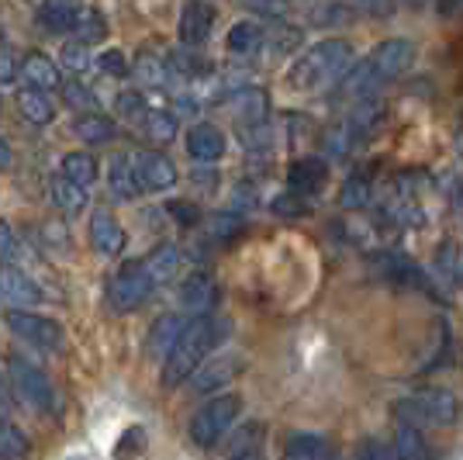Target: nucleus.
Wrapping results in <instances>:
<instances>
[{
    "instance_id": "obj_1",
    "label": "nucleus",
    "mask_w": 463,
    "mask_h": 460,
    "mask_svg": "<svg viewBox=\"0 0 463 460\" xmlns=\"http://www.w3.org/2000/svg\"><path fill=\"white\" fill-rule=\"evenodd\" d=\"M415 56H419L415 42L408 39L381 42L364 62L349 66L346 73L335 80V101H364V97H373L391 80L405 77L408 70L415 66Z\"/></svg>"
},
{
    "instance_id": "obj_2",
    "label": "nucleus",
    "mask_w": 463,
    "mask_h": 460,
    "mask_svg": "<svg viewBox=\"0 0 463 460\" xmlns=\"http://www.w3.org/2000/svg\"><path fill=\"white\" fill-rule=\"evenodd\" d=\"M232 336V319H218V315H197L191 319L174 350L163 360V388H176V384L191 381L194 370L208 360V353L218 350Z\"/></svg>"
},
{
    "instance_id": "obj_3",
    "label": "nucleus",
    "mask_w": 463,
    "mask_h": 460,
    "mask_svg": "<svg viewBox=\"0 0 463 460\" xmlns=\"http://www.w3.org/2000/svg\"><path fill=\"white\" fill-rule=\"evenodd\" d=\"M353 66V45L346 39H328L305 49V56L290 66L294 91H326Z\"/></svg>"
},
{
    "instance_id": "obj_4",
    "label": "nucleus",
    "mask_w": 463,
    "mask_h": 460,
    "mask_svg": "<svg viewBox=\"0 0 463 460\" xmlns=\"http://www.w3.org/2000/svg\"><path fill=\"white\" fill-rule=\"evenodd\" d=\"M381 118H384V108H381V101H373V97H364V101H356V108L349 111L339 125H332L326 135V149L332 159H346L360 149V142L370 139V135L377 132V125H381Z\"/></svg>"
},
{
    "instance_id": "obj_5",
    "label": "nucleus",
    "mask_w": 463,
    "mask_h": 460,
    "mask_svg": "<svg viewBox=\"0 0 463 460\" xmlns=\"http://www.w3.org/2000/svg\"><path fill=\"white\" fill-rule=\"evenodd\" d=\"M394 416H398V422H408L415 429L449 426L460 416V402L446 388H425V391H415V395H408V398L394 405Z\"/></svg>"
},
{
    "instance_id": "obj_6",
    "label": "nucleus",
    "mask_w": 463,
    "mask_h": 460,
    "mask_svg": "<svg viewBox=\"0 0 463 460\" xmlns=\"http://www.w3.org/2000/svg\"><path fill=\"white\" fill-rule=\"evenodd\" d=\"M7 384H11L14 398L24 402L28 408H35V412H52V402H56L52 381H49L45 370H42L39 364H32L28 357L14 353V357L7 360Z\"/></svg>"
},
{
    "instance_id": "obj_7",
    "label": "nucleus",
    "mask_w": 463,
    "mask_h": 460,
    "mask_svg": "<svg viewBox=\"0 0 463 460\" xmlns=\"http://www.w3.org/2000/svg\"><path fill=\"white\" fill-rule=\"evenodd\" d=\"M239 412H242V395H218L208 405H201L197 416L191 419V443L208 450L218 440H225L232 422L239 419Z\"/></svg>"
},
{
    "instance_id": "obj_8",
    "label": "nucleus",
    "mask_w": 463,
    "mask_h": 460,
    "mask_svg": "<svg viewBox=\"0 0 463 460\" xmlns=\"http://www.w3.org/2000/svg\"><path fill=\"white\" fill-rule=\"evenodd\" d=\"M156 288V277L149 273L146 260H128L121 264L115 277H111V288H108V305L115 311H132L138 308Z\"/></svg>"
},
{
    "instance_id": "obj_9",
    "label": "nucleus",
    "mask_w": 463,
    "mask_h": 460,
    "mask_svg": "<svg viewBox=\"0 0 463 460\" xmlns=\"http://www.w3.org/2000/svg\"><path fill=\"white\" fill-rule=\"evenodd\" d=\"M4 322L11 326V332L24 340V343L39 346V350H62L66 346V332L59 326L56 319H45L39 311H32V308H11L7 315H4Z\"/></svg>"
},
{
    "instance_id": "obj_10",
    "label": "nucleus",
    "mask_w": 463,
    "mask_h": 460,
    "mask_svg": "<svg viewBox=\"0 0 463 460\" xmlns=\"http://www.w3.org/2000/svg\"><path fill=\"white\" fill-rule=\"evenodd\" d=\"M132 167H136V180L142 191H153V194H163L176 187V167L174 159L166 153H159V149H142V153L132 156Z\"/></svg>"
},
{
    "instance_id": "obj_11",
    "label": "nucleus",
    "mask_w": 463,
    "mask_h": 460,
    "mask_svg": "<svg viewBox=\"0 0 463 460\" xmlns=\"http://www.w3.org/2000/svg\"><path fill=\"white\" fill-rule=\"evenodd\" d=\"M218 298H222V291L214 284L212 273H201V270H194L184 277V284H180V308L197 319V315H212L214 305H218Z\"/></svg>"
},
{
    "instance_id": "obj_12",
    "label": "nucleus",
    "mask_w": 463,
    "mask_h": 460,
    "mask_svg": "<svg viewBox=\"0 0 463 460\" xmlns=\"http://www.w3.org/2000/svg\"><path fill=\"white\" fill-rule=\"evenodd\" d=\"M242 367H246V360L239 357V353H222L218 360H212V364H201L197 370H194V391L197 395H214V391H222L229 381H235L239 374H242Z\"/></svg>"
},
{
    "instance_id": "obj_13",
    "label": "nucleus",
    "mask_w": 463,
    "mask_h": 460,
    "mask_svg": "<svg viewBox=\"0 0 463 460\" xmlns=\"http://www.w3.org/2000/svg\"><path fill=\"white\" fill-rule=\"evenodd\" d=\"M214 28V7L208 0H187L180 11V42L184 45H204Z\"/></svg>"
},
{
    "instance_id": "obj_14",
    "label": "nucleus",
    "mask_w": 463,
    "mask_h": 460,
    "mask_svg": "<svg viewBox=\"0 0 463 460\" xmlns=\"http://www.w3.org/2000/svg\"><path fill=\"white\" fill-rule=\"evenodd\" d=\"M90 243H94V250L100 253V256H118V253L125 250L128 235H125L121 222H118L111 211L97 208L94 215H90Z\"/></svg>"
},
{
    "instance_id": "obj_15",
    "label": "nucleus",
    "mask_w": 463,
    "mask_h": 460,
    "mask_svg": "<svg viewBox=\"0 0 463 460\" xmlns=\"http://www.w3.org/2000/svg\"><path fill=\"white\" fill-rule=\"evenodd\" d=\"M229 108L242 129L246 125H260L270 115V94L263 87H242V91L229 94Z\"/></svg>"
},
{
    "instance_id": "obj_16",
    "label": "nucleus",
    "mask_w": 463,
    "mask_h": 460,
    "mask_svg": "<svg viewBox=\"0 0 463 460\" xmlns=\"http://www.w3.org/2000/svg\"><path fill=\"white\" fill-rule=\"evenodd\" d=\"M0 294L11 298V302H18L21 308H32L39 305V302H45L39 284L24 270L14 267V264H0Z\"/></svg>"
},
{
    "instance_id": "obj_17",
    "label": "nucleus",
    "mask_w": 463,
    "mask_h": 460,
    "mask_svg": "<svg viewBox=\"0 0 463 460\" xmlns=\"http://www.w3.org/2000/svg\"><path fill=\"white\" fill-rule=\"evenodd\" d=\"M187 153L197 163H218L222 153H225V135H222V129L212 125V121L191 125V132H187Z\"/></svg>"
},
{
    "instance_id": "obj_18",
    "label": "nucleus",
    "mask_w": 463,
    "mask_h": 460,
    "mask_svg": "<svg viewBox=\"0 0 463 460\" xmlns=\"http://www.w3.org/2000/svg\"><path fill=\"white\" fill-rule=\"evenodd\" d=\"M328 177V159L322 156H301L294 159L288 170V187L298 194H315Z\"/></svg>"
},
{
    "instance_id": "obj_19",
    "label": "nucleus",
    "mask_w": 463,
    "mask_h": 460,
    "mask_svg": "<svg viewBox=\"0 0 463 460\" xmlns=\"http://www.w3.org/2000/svg\"><path fill=\"white\" fill-rule=\"evenodd\" d=\"M339 454V446L322 433H294L284 446V457L290 460H328Z\"/></svg>"
},
{
    "instance_id": "obj_20",
    "label": "nucleus",
    "mask_w": 463,
    "mask_h": 460,
    "mask_svg": "<svg viewBox=\"0 0 463 460\" xmlns=\"http://www.w3.org/2000/svg\"><path fill=\"white\" fill-rule=\"evenodd\" d=\"M21 80L28 87H39V91H56V87H62L56 62L49 56H42V53H28V56L21 59Z\"/></svg>"
},
{
    "instance_id": "obj_21",
    "label": "nucleus",
    "mask_w": 463,
    "mask_h": 460,
    "mask_svg": "<svg viewBox=\"0 0 463 460\" xmlns=\"http://www.w3.org/2000/svg\"><path fill=\"white\" fill-rule=\"evenodd\" d=\"M138 129L153 146H170L176 135V115L166 108H146V115L138 118Z\"/></svg>"
},
{
    "instance_id": "obj_22",
    "label": "nucleus",
    "mask_w": 463,
    "mask_h": 460,
    "mask_svg": "<svg viewBox=\"0 0 463 460\" xmlns=\"http://www.w3.org/2000/svg\"><path fill=\"white\" fill-rule=\"evenodd\" d=\"M49 197H52V205L59 211H66V215H77V211L87 208V187L77 184V180H70L66 173L62 177H52V184H49Z\"/></svg>"
},
{
    "instance_id": "obj_23",
    "label": "nucleus",
    "mask_w": 463,
    "mask_h": 460,
    "mask_svg": "<svg viewBox=\"0 0 463 460\" xmlns=\"http://www.w3.org/2000/svg\"><path fill=\"white\" fill-rule=\"evenodd\" d=\"M18 108L21 115L28 118L32 125H49L56 118V104L49 101V91H39V87H21L18 91Z\"/></svg>"
},
{
    "instance_id": "obj_24",
    "label": "nucleus",
    "mask_w": 463,
    "mask_h": 460,
    "mask_svg": "<svg viewBox=\"0 0 463 460\" xmlns=\"http://www.w3.org/2000/svg\"><path fill=\"white\" fill-rule=\"evenodd\" d=\"M225 440H229V446H225L229 457H260L263 454V422H246L232 436L225 433Z\"/></svg>"
},
{
    "instance_id": "obj_25",
    "label": "nucleus",
    "mask_w": 463,
    "mask_h": 460,
    "mask_svg": "<svg viewBox=\"0 0 463 460\" xmlns=\"http://www.w3.org/2000/svg\"><path fill=\"white\" fill-rule=\"evenodd\" d=\"M180 332H184V319H180V315H159L153 332H149V343H146L149 357H163V360H166V353H170L174 343L180 340Z\"/></svg>"
},
{
    "instance_id": "obj_26",
    "label": "nucleus",
    "mask_w": 463,
    "mask_h": 460,
    "mask_svg": "<svg viewBox=\"0 0 463 460\" xmlns=\"http://www.w3.org/2000/svg\"><path fill=\"white\" fill-rule=\"evenodd\" d=\"M108 184H111V194L121 197V201H132L142 187L136 180V167H132V156H115L111 159V170H108Z\"/></svg>"
},
{
    "instance_id": "obj_27",
    "label": "nucleus",
    "mask_w": 463,
    "mask_h": 460,
    "mask_svg": "<svg viewBox=\"0 0 463 460\" xmlns=\"http://www.w3.org/2000/svg\"><path fill=\"white\" fill-rule=\"evenodd\" d=\"M73 135L83 139L87 146H100V142H111L115 139V121L97 111H83V118L73 121Z\"/></svg>"
},
{
    "instance_id": "obj_28",
    "label": "nucleus",
    "mask_w": 463,
    "mask_h": 460,
    "mask_svg": "<svg viewBox=\"0 0 463 460\" xmlns=\"http://www.w3.org/2000/svg\"><path fill=\"white\" fill-rule=\"evenodd\" d=\"M263 42H267V28H263V24H256V21H239V24H232V32H229L232 53L252 56V53L263 49Z\"/></svg>"
},
{
    "instance_id": "obj_29",
    "label": "nucleus",
    "mask_w": 463,
    "mask_h": 460,
    "mask_svg": "<svg viewBox=\"0 0 463 460\" xmlns=\"http://www.w3.org/2000/svg\"><path fill=\"white\" fill-rule=\"evenodd\" d=\"M146 267H149V273L156 277V284H166L176 270H180V250H176L174 243H159V246L146 256Z\"/></svg>"
},
{
    "instance_id": "obj_30",
    "label": "nucleus",
    "mask_w": 463,
    "mask_h": 460,
    "mask_svg": "<svg viewBox=\"0 0 463 460\" xmlns=\"http://www.w3.org/2000/svg\"><path fill=\"white\" fill-rule=\"evenodd\" d=\"M166 66L174 70L176 77H184V80H201V77H208V73H212V62H208L204 56H197V53H194V45L176 49L174 56L166 59Z\"/></svg>"
},
{
    "instance_id": "obj_31",
    "label": "nucleus",
    "mask_w": 463,
    "mask_h": 460,
    "mask_svg": "<svg viewBox=\"0 0 463 460\" xmlns=\"http://www.w3.org/2000/svg\"><path fill=\"white\" fill-rule=\"evenodd\" d=\"M83 11V7H80ZM77 7H59V4H42L39 11V21L45 32H52V35H66V32H73L77 28V18H80Z\"/></svg>"
},
{
    "instance_id": "obj_32",
    "label": "nucleus",
    "mask_w": 463,
    "mask_h": 460,
    "mask_svg": "<svg viewBox=\"0 0 463 460\" xmlns=\"http://www.w3.org/2000/svg\"><path fill=\"white\" fill-rule=\"evenodd\" d=\"M301 28H290L284 21H277L273 28H267V42H263V49H270L273 56H288L290 49H298L301 45Z\"/></svg>"
},
{
    "instance_id": "obj_33",
    "label": "nucleus",
    "mask_w": 463,
    "mask_h": 460,
    "mask_svg": "<svg viewBox=\"0 0 463 460\" xmlns=\"http://www.w3.org/2000/svg\"><path fill=\"white\" fill-rule=\"evenodd\" d=\"M21 454H28V436L0 408V457H21Z\"/></svg>"
},
{
    "instance_id": "obj_34",
    "label": "nucleus",
    "mask_w": 463,
    "mask_h": 460,
    "mask_svg": "<svg viewBox=\"0 0 463 460\" xmlns=\"http://www.w3.org/2000/svg\"><path fill=\"white\" fill-rule=\"evenodd\" d=\"M62 173H66L70 180L83 184V187H90L97 180V159L90 153H70L62 159Z\"/></svg>"
},
{
    "instance_id": "obj_35",
    "label": "nucleus",
    "mask_w": 463,
    "mask_h": 460,
    "mask_svg": "<svg viewBox=\"0 0 463 460\" xmlns=\"http://www.w3.org/2000/svg\"><path fill=\"white\" fill-rule=\"evenodd\" d=\"M394 454H398V457H429L432 450L422 443V429L402 422V429H398V436H394Z\"/></svg>"
},
{
    "instance_id": "obj_36",
    "label": "nucleus",
    "mask_w": 463,
    "mask_h": 460,
    "mask_svg": "<svg viewBox=\"0 0 463 460\" xmlns=\"http://www.w3.org/2000/svg\"><path fill=\"white\" fill-rule=\"evenodd\" d=\"M343 208H364L370 201V177L367 173H353L346 184H343V194H339Z\"/></svg>"
},
{
    "instance_id": "obj_37",
    "label": "nucleus",
    "mask_w": 463,
    "mask_h": 460,
    "mask_svg": "<svg viewBox=\"0 0 463 460\" xmlns=\"http://www.w3.org/2000/svg\"><path fill=\"white\" fill-rule=\"evenodd\" d=\"M62 101L77 111H94L97 97L90 87H83V80H62Z\"/></svg>"
},
{
    "instance_id": "obj_38",
    "label": "nucleus",
    "mask_w": 463,
    "mask_h": 460,
    "mask_svg": "<svg viewBox=\"0 0 463 460\" xmlns=\"http://www.w3.org/2000/svg\"><path fill=\"white\" fill-rule=\"evenodd\" d=\"M166 73H170V66H166L163 59L138 56V62H136L138 83H146V87H163V83H166Z\"/></svg>"
},
{
    "instance_id": "obj_39",
    "label": "nucleus",
    "mask_w": 463,
    "mask_h": 460,
    "mask_svg": "<svg viewBox=\"0 0 463 460\" xmlns=\"http://www.w3.org/2000/svg\"><path fill=\"white\" fill-rule=\"evenodd\" d=\"M73 35L83 42H90V45L104 39V35H108V24H104V18H100V11H80Z\"/></svg>"
},
{
    "instance_id": "obj_40",
    "label": "nucleus",
    "mask_w": 463,
    "mask_h": 460,
    "mask_svg": "<svg viewBox=\"0 0 463 460\" xmlns=\"http://www.w3.org/2000/svg\"><path fill=\"white\" fill-rule=\"evenodd\" d=\"M62 62H66L70 70L83 73V70L94 62V59H90V42H83V39H77V35H73V39L62 45Z\"/></svg>"
},
{
    "instance_id": "obj_41",
    "label": "nucleus",
    "mask_w": 463,
    "mask_h": 460,
    "mask_svg": "<svg viewBox=\"0 0 463 460\" xmlns=\"http://www.w3.org/2000/svg\"><path fill=\"white\" fill-rule=\"evenodd\" d=\"M273 211L284 215V218H305L311 211V201H305V194L288 191V194H280V197H273Z\"/></svg>"
},
{
    "instance_id": "obj_42",
    "label": "nucleus",
    "mask_w": 463,
    "mask_h": 460,
    "mask_svg": "<svg viewBox=\"0 0 463 460\" xmlns=\"http://www.w3.org/2000/svg\"><path fill=\"white\" fill-rule=\"evenodd\" d=\"M349 7L360 14V18H391L398 0H349Z\"/></svg>"
},
{
    "instance_id": "obj_43",
    "label": "nucleus",
    "mask_w": 463,
    "mask_h": 460,
    "mask_svg": "<svg viewBox=\"0 0 463 460\" xmlns=\"http://www.w3.org/2000/svg\"><path fill=\"white\" fill-rule=\"evenodd\" d=\"M97 66L108 73V77H125L128 73V62H125V53L121 49H104L97 56Z\"/></svg>"
},
{
    "instance_id": "obj_44",
    "label": "nucleus",
    "mask_w": 463,
    "mask_h": 460,
    "mask_svg": "<svg viewBox=\"0 0 463 460\" xmlns=\"http://www.w3.org/2000/svg\"><path fill=\"white\" fill-rule=\"evenodd\" d=\"M118 111L125 118H132V121H138V118L146 115V97L138 94V91H125V94L118 97Z\"/></svg>"
},
{
    "instance_id": "obj_45",
    "label": "nucleus",
    "mask_w": 463,
    "mask_h": 460,
    "mask_svg": "<svg viewBox=\"0 0 463 460\" xmlns=\"http://www.w3.org/2000/svg\"><path fill=\"white\" fill-rule=\"evenodd\" d=\"M18 235H14V229L7 225V222H0V264H14L18 260Z\"/></svg>"
},
{
    "instance_id": "obj_46",
    "label": "nucleus",
    "mask_w": 463,
    "mask_h": 460,
    "mask_svg": "<svg viewBox=\"0 0 463 460\" xmlns=\"http://www.w3.org/2000/svg\"><path fill=\"white\" fill-rule=\"evenodd\" d=\"M239 229H242V218H239L235 211H225V215H214L212 218V232L218 239H229V235H235Z\"/></svg>"
},
{
    "instance_id": "obj_47",
    "label": "nucleus",
    "mask_w": 463,
    "mask_h": 460,
    "mask_svg": "<svg viewBox=\"0 0 463 460\" xmlns=\"http://www.w3.org/2000/svg\"><path fill=\"white\" fill-rule=\"evenodd\" d=\"M14 77H18L14 53H11V45H7V42H0V87H4V83H11Z\"/></svg>"
},
{
    "instance_id": "obj_48",
    "label": "nucleus",
    "mask_w": 463,
    "mask_h": 460,
    "mask_svg": "<svg viewBox=\"0 0 463 460\" xmlns=\"http://www.w3.org/2000/svg\"><path fill=\"white\" fill-rule=\"evenodd\" d=\"M252 11H260V14H270V18H280V14H288V0H246Z\"/></svg>"
},
{
    "instance_id": "obj_49",
    "label": "nucleus",
    "mask_w": 463,
    "mask_h": 460,
    "mask_svg": "<svg viewBox=\"0 0 463 460\" xmlns=\"http://www.w3.org/2000/svg\"><path fill=\"white\" fill-rule=\"evenodd\" d=\"M356 457H398V454H394V446H387V443L367 440L356 446Z\"/></svg>"
},
{
    "instance_id": "obj_50",
    "label": "nucleus",
    "mask_w": 463,
    "mask_h": 460,
    "mask_svg": "<svg viewBox=\"0 0 463 460\" xmlns=\"http://www.w3.org/2000/svg\"><path fill=\"white\" fill-rule=\"evenodd\" d=\"M166 211H174L180 225H194V222H197V208H191L187 201H170V205H166Z\"/></svg>"
},
{
    "instance_id": "obj_51",
    "label": "nucleus",
    "mask_w": 463,
    "mask_h": 460,
    "mask_svg": "<svg viewBox=\"0 0 463 460\" xmlns=\"http://www.w3.org/2000/svg\"><path fill=\"white\" fill-rule=\"evenodd\" d=\"M11 163H14V153H11V146L0 139V170H11Z\"/></svg>"
},
{
    "instance_id": "obj_52",
    "label": "nucleus",
    "mask_w": 463,
    "mask_h": 460,
    "mask_svg": "<svg viewBox=\"0 0 463 460\" xmlns=\"http://www.w3.org/2000/svg\"><path fill=\"white\" fill-rule=\"evenodd\" d=\"M443 14H463V0H439Z\"/></svg>"
},
{
    "instance_id": "obj_53",
    "label": "nucleus",
    "mask_w": 463,
    "mask_h": 460,
    "mask_svg": "<svg viewBox=\"0 0 463 460\" xmlns=\"http://www.w3.org/2000/svg\"><path fill=\"white\" fill-rule=\"evenodd\" d=\"M0 408H4V412L11 408V391H7V381H4V378H0Z\"/></svg>"
},
{
    "instance_id": "obj_54",
    "label": "nucleus",
    "mask_w": 463,
    "mask_h": 460,
    "mask_svg": "<svg viewBox=\"0 0 463 460\" xmlns=\"http://www.w3.org/2000/svg\"><path fill=\"white\" fill-rule=\"evenodd\" d=\"M45 4H59V7H83V0H45Z\"/></svg>"
}]
</instances>
